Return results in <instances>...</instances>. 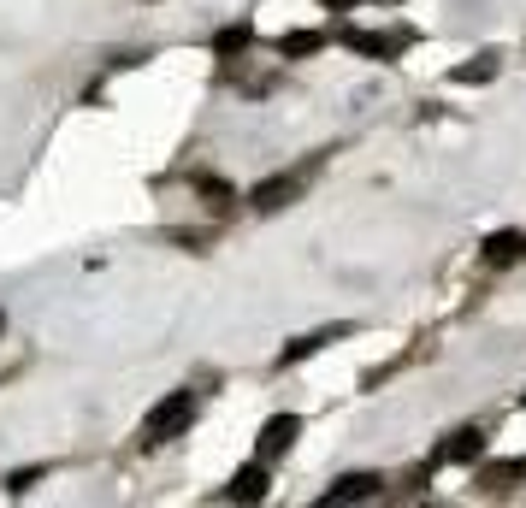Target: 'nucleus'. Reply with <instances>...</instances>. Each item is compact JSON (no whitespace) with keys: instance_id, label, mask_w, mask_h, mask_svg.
Wrapping results in <instances>:
<instances>
[{"instance_id":"1","label":"nucleus","mask_w":526,"mask_h":508,"mask_svg":"<svg viewBox=\"0 0 526 508\" xmlns=\"http://www.w3.org/2000/svg\"><path fill=\"white\" fill-rule=\"evenodd\" d=\"M190 420H196V396H190V390H172L166 402H154V408H148V420H142V444H148V449L172 444V438H184V432H190Z\"/></svg>"},{"instance_id":"2","label":"nucleus","mask_w":526,"mask_h":508,"mask_svg":"<svg viewBox=\"0 0 526 508\" xmlns=\"http://www.w3.org/2000/svg\"><path fill=\"white\" fill-rule=\"evenodd\" d=\"M296 195H302V178L278 172V178H266V184H255V190H249V207H255V213H278V207H290Z\"/></svg>"},{"instance_id":"3","label":"nucleus","mask_w":526,"mask_h":508,"mask_svg":"<svg viewBox=\"0 0 526 508\" xmlns=\"http://www.w3.org/2000/svg\"><path fill=\"white\" fill-rule=\"evenodd\" d=\"M296 438H302V420H296V414H272L261 426V461H278Z\"/></svg>"},{"instance_id":"4","label":"nucleus","mask_w":526,"mask_h":508,"mask_svg":"<svg viewBox=\"0 0 526 508\" xmlns=\"http://www.w3.org/2000/svg\"><path fill=\"white\" fill-rule=\"evenodd\" d=\"M373 497H385V479H379V473H349V479H337L326 491V503H373Z\"/></svg>"},{"instance_id":"5","label":"nucleus","mask_w":526,"mask_h":508,"mask_svg":"<svg viewBox=\"0 0 526 508\" xmlns=\"http://www.w3.org/2000/svg\"><path fill=\"white\" fill-rule=\"evenodd\" d=\"M526 479V461H473V485L479 491H509V485H521Z\"/></svg>"},{"instance_id":"6","label":"nucleus","mask_w":526,"mask_h":508,"mask_svg":"<svg viewBox=\"0 0 526 508\" xmlns=\"http://www.w3.org/2000/svg\"><path fill=\"white\" fill-rule=\"evenodd\" d=\"M432 461H438V467H444V461H485V432H479V426H461L456 438L432 455Z\"/></svg>"},{"instance_id":"7","label":"nucleus","mask_w":526,"mask_h":508,"mask_svg":"<svg viewBox=\"0 0 526 508\" xmlns=\"http://www.w3.org/2000/svg\"><path fill=\"white\" fill-rule=\"evenodd\" d=\"M225 497H231V503H261L266 497V467H243V473L225 485Z\"/></svg>"},{"instance_id":"8","label":"nucleus","mask_w":526,"mask_h":508,"mask_svg":"<svg viewBox=\"0 0 526 508\" xmlns=\"http://www.w3.org/2000/svg\"><path fill=\"white\" fill-rule=\"evenodd\" d=\"M521 254H526V237H521V231H497V237L485 243V260H491V266H515Z\"/></svg>"},{"instance_id":"9","label":"nucleus","mask_w":526,"mask_h":508,"mask_svg":"<svg viewBox=\"0 0 526 508\" xmlns=\"http://www.w3.org/2000/svg\"><path fill=\"white\" fill-rule=\"evenodd\" d=\"M320 48H326L320 30H290V36H278V54H284V60H308V54H320Z\"/></svg>"},{"instance_id":"10","label":"nucleus","mask_w":526,"mask_h":508,"mask_svg":"<svg viewBox=\"0 0 526 508\" xmlns=\"http://www.w3.org/2000/svg\"><path fill=\"white\" fill-rule=\"evenodd\" d=\"M343 42H349L355 54H373V60H396V42H391V36H379V30H349Z\"/></svg>"},{"instance_id":"11","label":"nucleus","mask_w":526,"mask_h":508,"mask_svg":"<svg viewBox=\"0 0 526 508\" xmlns=\"http://www.w3.org/2000/svg\"><path fill=\"white\" fill-rule=\"evenodd\" d=\"M249 42H255V30H249V24H231V30H219L213 54H219V60H237V54H249Z\"/></svg>"},{"instance_id":"12","label":"nucleus","mask_w":526,"mask_h":508,"mask_svg":"<svg viewBox=\"0 0 526 508\" xmlns=\"http://www.w3.org/2000/svg\"><path fill=\"white\" fill-rule=\"evenodd\" d=\"M343 331H349V325H337V331H314V337H302V343H290V349L278 355V367H290V361H302V355H314L320 343H331V337H343Z\"/></svg>"},{"instance_id":"13","label":"nucleus","mask_w":526,"mask_h":508,"mask_svg":"<svg viewBox=\"0 0 526 508\" xmlns=\"http://www.w3.org/2000/svg\"><path fill=\"white\" fill-rule=\"evenodd\" d=\"M497 77V54H479L473 65H456V83H491Z\"/></svg>"},{"instance_id":"14","label":"nucleus","mask_w":526,"mask_h":508,"mask_svg":"<svg viewBox=\"0 0 526 508\" xmlns=\"http://www.w3.org/2000/svg\"><path fill=\"white\" fill-rule=\"evenodd\" d=\"M36 479H42V467H18V473H6V491L18 497V491H30Z\"/></svg>"},{"instance_id":"15","label":"nucleus","mask_w":526,"mask_h":508,"mask_svg":"<svg viewBox=\"0 0 526 508\" xmlns=\"http://www.w3.org/2000/svg\"><path fill=\"white\" fill-rule=\"evenodd\" d=\"M196 190H201V195H213V207H231V201H237V195L225 190L219 178H196Z\"/></svg>"},{"instance_id":"16","label":"nucleus","mask_w":526,"mask_h":508,"mask_svg":"<svg viewBox=\"0 0 526 508\" xmlns=\"http://www.w3.org/2000/svg\"><path fill=\"white\" fill-rule=\"evenodd\" d=\"M0 331H6V314H0Z\"/></svg>"}]
</instances>
